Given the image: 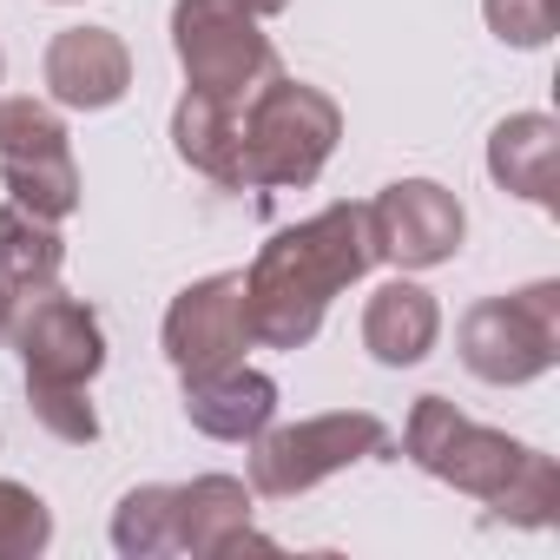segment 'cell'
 <instances>
[{"mask_svg":"<svg viewBox=\"0 0 560 560\" xmlns=\"http://www.w3.org/2000/svg\"><path fill=\"white\" fill-rule=\"evenodd\" d=\"M370 264H376V244H370V211L363 205H324L317 218L284 224L257 250V264L244 270L250 343L304 350L324 330L330 298L350 291Z\"/></svg>","mask_w":560,"mask_h":560,"instance_id":"6da1fadb","label":"cell"},{"mask_svg":"<svg viewBox=\"0 0 560 560\" xmlns=\"http://www.w3.org/2000/svg\"><path fill=\"white\" fill-rule=\"evenodd\" d=\"M402 448L422 475L488 501L494 521H514V527H547L553 508H560V468L553 455L501 435V429H481L468 422L448 396H422L409 409V429H402Z\"/></svg>","mask_w":560,"mask_h":560,"instance_id":"7a4b0ae2","label":"cell"},{"mask_svg":"<svg viewBox=\"0 0 560 560\" xmlns=\"http://www.w3.org/2000/svg\"><path fill=\"white\" fill-rule=\"evenodd\" d=\"M343 139V113L330 93L270 73L244 106H237V145H244V185L250 191H284L311 185Z\"/></svg>","mask_w":560,"mask_h":560,"instance_id":"3957f363","label":"cell"},{"mask_svg":"<svg viewBox=\"0 0 560 560\" xmlns=\"http://www.w3.org/2000/svg\"><path fill=\"white\" fill-rule=\"evenodd\" d=\"M383 455H396V435L370 409H337V416H311L291 429H264L250 448V494L291 501L343 475L350 462H383Z\"/></svg>","mask_w":560,"mask_h":560,"instance_id":"277c9868","label":"cell"},{"mask_svg":"<svg viewBox=\"0 0 560 560\" xmlns=\"http://www.w3.org/2000/svg\"><path fill=\"white\" fill-rule=\"evenodd\" d=\"M172 47H178L185 86L218 100V106H244L277 73V54L257 34V14H244L237 0H178Z\"/></svg>","mask_w":560,"mask_h":560,"instance_id":"5b68a950","label":"cell"},{"mask_svg":"<svg viewBox=\"0 0 560 560\" xmlns=\"http://www.w3.org/2000/svg\"><path fill=\"white\" fill-rule=\"evenodd\" d=\"M462 363L494 389L547 376L560 363V284H527L475 304L462 317Z\"/></svg>","mask_w":560,"mask_h":560,"instance_id":"8992f818","label":"cell"},{"mask_svg":"<svg viewBox=\"0 0 560 560\" xmlns=\"http://www.w3.org/2000/svg\"><path fill=\"white\" fill-rule=\"evenodd\" d=\"M8 337L21 350L27 389H86L106 363V330H100L93 304L67 298L60 284L40 291V298H21Z\"/></svg>","mask_w":560,"mask_h":560,"instance_id":"52a82bcc","label":"cell"},{"mask_svg":"<svg viewBox=\"0 0 560 560\" xmlns=\"http://www.w3.org/2000/svg\"><path fill=\"white\" fill-rule=\"evenodd\" d=\"M0 178L34 218H67L80 205V165L67 152V126L40 100H0Z\"/></svg>","mask_w":560,"mask_h":560,"instance_id":"ba28073f","label":"cell"},{"mask_svg":"<svg viewBox=\"0 0 560 560\" xmlns=\"http://www.w3.org/2000/svg\"><path fill=\"white\" fill-rule=\"evenodd\" d=\"M370 244L383 264L396 270H429V264H448L462 250V205L455 191H442L435 178H396L383 185L370 205Z\"/></svg>","mask_w":560,"mask_h":560,"instance_id":"9c48e42d","label":"cell"},{"mask_svg":"<svg viewBox=\"0 0 560 560\" xmlns=\"http://www.w3.org/2000/svg\"><path fill=\"white\" fill-rule=\"evenodd\" d=\"M250 324H244V270H218L185 284L165 311V357L178 376H211L244 363Z\"/></svg>","mask_w":560,"mask_h":560,"instance_id":"30bf717a","label":"cell"},{"mask_svg":"<svg viewBox=\"0 0 560 560\" xmlns=\"http://www.w3.org/2000/svg\"><path fill=\"white\" fill-rule=\"evenodd\" d=\"M172 547L191 560H224V553H277V540H264L250 527V488L237 475H198L172 488Z\"/></svg>","mask_w":560,"mask_h":560,"instance_id":"8fae6325","label":"cell"},{"mask_svg":"<svg viewBox=\"0 0 560 560\" xmlns=\"http://www.w3.org/2000/svg\"><path fill=\"white\" fill-rule=\"evenodd\" d=\"M132 86V54L113 27H67L47 47V93L73 113H106Z\"/></svg>","mask_w":560,"mask_h":560,"instance_id":"7c38bea8","label":"cell"},{"mask_svg":"<svg viewBox=\"0 0 560 560\" xmlns=\"http://www.w3.org/2000/svg\"><path fill=\"white\" fill-rule=\"evenodd\" d=\"M185 416L198 435H218V442H257L277 416V383L264 370H211V376H185Z\"/></svg>","mask_w":560,"mask_h":560,"instance_id":"4fadbf2b","label":"cell"},{"mask_svg":"<svg viewBox=\"0 0 560 560\" xmlns=\"http://www.w3.org/2000/svg\"><path fill=\"white\" fill-rule=\"evenodd\" d=\"M488 172L501 191L527 198V205H553L560 191V126L547 113H514L494 126L488 139Z\"/></svg>","mask_w":560,"mask_h":560,"instance_id":"5bb4252c","label":"cell"},{"mask_svg":"<svg viewBox=\"0 0 560 560\" xmlns=\"http://www.w3.org/2000/svg\"><path fill=\"white\" fill-rule=\"evenodd\" d=\"M442 337V311L422 284H409V277H396V284H383L363 311V350L383 363V370H409L435 350Z\"/></svg>","mask_w":560,"mask_h":560,"instance_id":"9a60e30c","label":"cell"},{"mask_svg":"<svg viewBox=\"0 0 560 560\" xmlns=\"http://www.w3.org/2000/svg\"><path fill=\"white\" fill-rule=\"evenodd\" d=\"M172 145L191 172H205L211 185L244 191V145H237V106H218L205 93H185L172 113Z\"/></svg>","mask_w":560,"mask_h":560,"instance_id":"2e32d148","label":"cell"},{"mask_svg":"<svg viewBox=\"0 0 560 560\" xmlns=\"http://www.w3.org/2000/svg\"><path fill=\"white\" fill-rule=\"evenodd\" d=\"M60 264H67V244L54 231V218H34L27 205H0V284L14 298H40L60 284Z\"/></svg>","mask_w":560,"mask_h":560,"instance_id":"e0dca14e","label":"cell"},{"mask_svg":"<svg viewBox=\"0 0 560 560\" xmlns=\"http://www.w3.org/2000/svg\"><path fill=\"white\" fill-rule=\"evenodd\" d=\"M113 547L126 560H159L178 553L172 547V481H145L113 508Z\"/></svg>","mask_w":560,"mask_h":560,"instance_id":"ac0fdd59","label":"cell"},{"mask_svg":"<svg viewBox=\"0 0 560 560\" xmlns=\"http://www.w3.org/2000/svg\"><path fill=\"white\" fill-rule=\"evenodd\" d=\"M54 540V514L34 488L0 481V560H34Z\"/></svg>","mask_w":560,"mask_h":560,"instance_id":"d6986e66","label":"cell"},{"mask_svg":"<svg viewBox=\"0 0 560 560\" xmlns=\"http://www.w3.org/2000/svg\"><path fill=\"white\" fill-rule=\"evenodd\" d=\"M481 14L508 47H547L560 27V0H481Z\"/></svg>","mask_w":560,"mask_h":560,"instance_id":"ffe728a7","label":"cell"},{"mask_svg":"<svg viewBox=\"0 0 560 560\" xmlns=\"http://www.w3.org/2000/svg\"><path fill=\"white\" fill-rule=\"evenodd\" d=\"M27 402H34V416H40L47 435H60V442H100V416H93L86 389H27Z\"/></svg>","mask_w":560,"mask_h":560,"instance_id":"44dd1931","label":"cell"},{"mask_svg":"<svg viewBox=\"0 0 560 560\" xmlns=\"http://www.w3.org/2000/svg\"><path fill=\"white\" fill-rule=\"evenodd\" d=\"M237 8H244V14H257V21H264V14H284V8H291V0H237Z\"/></svg>","mask_w":560,"mask_h":560,"instance_id":"7402d4cb","label":"cell"},{"mask_svg":"<svg viewBox=\"0 0 560 560\" xmlns=\"http://www.w3.org/2000/svg\"><path fill=\"white\" fill-rule=\"evenodd\" d=\"M14 304H21V298H14L8 284H0V337H8V324H14Z\"/></svg>","mask_w":560,"mask_h":560,"instance_id":"603a6c76","label":"cell"},{"mask_svg":"<svg viewBox=\"0 0 560 560\" xmlns=\"http://www.w3.org/2000/svg\"><path fill=\"white\" fill-rule=\"evenodd\" d=\"M0 73H8V60H0Z\"/></svg>","mask_w":560,"mask_h":560,"instance_id":"cb8c5ba5","label":"cell"}]
</instances>
